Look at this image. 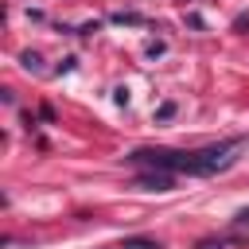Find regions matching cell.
<instances>
[{"label":"cell","instance_id":"6da1fadb","mask_svg":"<svg viewBox=\"0 0 249 249\" xmlns=\"http://www.w3.org/2000/svg\"><path fill=\"white\" fill-rule=\"evenodd\" d=\"M128 163H140L148 171H187V175H198V156L195 152H171V148H136L132 156H124Z\"/></svg>","mask_w":249,"mask_h":249},{"label":"cell","instance_id":"7a4b0ae2","mask_svg":"<svg viewBox=\"0 0 249 249\" xmlns=\"http://www.w3.org/2000/svg\"><path fill=\"white\" fill-rule=\"evenodd\" d=\"M241 148V140H222V144H210V148H202V152H195L198 156V175H214V171H226L237 156Z\"/></svg>","mask_w":249,"mask_h":249},{"label":"cell","instance_id":"3957f363","mask_svg":"<svg viewBox=\"0 0 249 249\" xmlns=\"http://www.w3.org/2000/svg\"><path fill=\"white\" fill-rule=\"evenodd\" d=\"M171 183H175L171 171H140L136 175V187H144V191H171Z\"/></svg>","mask_w":249,"mask_h":249},{"label":"cell","instance_id":"277c9868","mask_svg":"<svg viewBox=\"0 0 249 249\" xmlns=\"http://www.w3.org/2000/svg\"><path fill=\"white\" fill-rule=\"evenodd\" d=\"M113 23H144V16H136V12H117Z\"/></svg>","mask_w":249,"mask_h":249},{"label":"cell","instance_id":"5b68a950","mask_svg":"<svg viewBox=\"0 0 249 249\" xmlns=\"http://www.w3.org/2000/svg\"><path fill=\"white\" fill-rule=\"evenodd\" d=\"M167 117H175V101H163V105L156 109V121H167Z\"/></svg>","mask_w":249,"mask_h":249},{"label":"cell","instance_id":"8992f818","mask_svg":"<svg viewBox=\"0 0 249 249\" xmlns=\"http://www.w3.org/2000/svg\"><path fill=\"white\" fill-rule=\"evenodd\" d=\"M233 226H241V230H245V226H249V206H241V210H237V214H233Z\"/></svg>","mask_w":249,"mask_h":249},{"label":"cell","instance_id":"52a82bcc","mask_svg":"<svg viewBox=\"0 0 249 249\" xmlns=\"http://www.w3.org/2000/svg\"><path fill=\"white\" fill-rule=\"evenodd\" d=\"M23 66H27V70H39V54L27 51V54H23Z\"/></svg>","mask_w":249,"mask_h":249},{"label":"cell","instance_id":"ba28073f","mask_svg":"<svg viewBox=\"0 0 249 249\" xmlns=\"http://www.w3.org/2000/svg\"><path fill=\"white\" fill-rule=\"evenodd\" d=\"M128 249H160V245H152V241H128Z\"/></svg>","mask_w":249,"mask_h":249},{"label":"cell","instance_id":"9c48e42d","mask_svg":"<svg viewBox=\"0 0 249 249\" xmlns=\"http://www.w3.org/2000/svg\"><path fill=\"white\" fill-rule=\"evenodd\" d=\"M198 249H222V241H202Z\"/></svg>","mask_w":249,"mask_h":249}]
</instances>
